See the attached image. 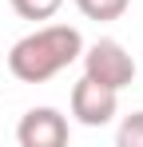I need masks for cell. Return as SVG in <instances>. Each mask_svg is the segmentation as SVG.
<instances>
[{
	"label": "cell",
	"mask_w": 143,
	"mask_h": 147,
	"mask_svg": "<svg viewBox=\"0 0 143 147\" xmlns=\"http://www.w3.org/2000/svg\"><path fill=\"white\" fill-rule=\"evenodd\" d=\"M84 52V36L72 24H44L20 36L8 52V72L20 84H48L52 76L72 68Z\"/></svg>",
	"instance_id": "6da1fadb"
},
{
	"label": "cell",
	"mask_w": 143,
	"mask_h": 147,
	"mask_svg": "<svg viewBox=\"0 0 143 147\" xmlns=\"http://www.w3.org/2000/svg\"><path fill=\"white\" fill-rule=\"evenodd\" d=\"M84 56V76H92L95 84H107V88H131V80H135V60H131V52L123 48L119 40H95L88 48L80 52Z\"/></svg>",
	"instance_id": "7a4b0ae2"
},
{
	"label": "cell",
	"mask_w": 143,
	"mask_h": 147,
	"mask_svg": "<svg viewBox=\"0 0 143 147\" xmlns=\"http://www.w3.org/2000/svg\"><path fill=\"white\" fill-rule=\"evenodd\" d=\"M119 111V92L107 84H95L92 76H84L76 88H72V115L84 123V127H103L111 123Z\"/></svg>",
	"instance_id": "3957f363"
},
{
	"label": "cell",
	"mask_w": 143,
	"mask_h": 147,
	"mask_svg": "<svg viewBox=\"0 0 143 147\" xmlns=\"http://www.w3.org/2000/svg\"><path fill=\"white\" fill-rule=\"evenodd\" d=\"M16 139H20V147H64L68 143V119L56 107H32V111H24Z\"/></svg>",
	"instance_id": "277c9868"
},
{
	"label": "cell",
	"mask_w": 143,
	"mask_h": 147,
	"mask_svg": "<svg viewBox=\"0 0 143 147\" xmlns=\"http://www.w3.org/2000/svg\"><path fill=\"white\" fill-rule=\"evenodd\" d=\"M127 4H131V0H76V8H80L88 20H95V24L119 20V16L127 12Z\"/></svg>",
	"instance_id": "5b68a950"
},
{
	"label": "cell",
	"mask_w": 143,
	"mask_h": 147,
	"mask_svg": "<svg viewBox=\"0 0 143 147\" xmlns=\"http://www.w3.org/2000/svg\"><path fill=\"white\" fill-rule=\"evenodd\" d=\"M64 8V0H12V12L20 20H52Z\"/></svg>",
	"instance_id": "8992f818"
},
{
	"label": "cell",
	"mask_w": 143,
	"mask_h": 147,
	"mask_svg": "<svg viewBox=\"0 0 143 147\" xmlns=\"http://www.w3.org/2000/svg\"><path fill=\"white\" fill-rule=\"evenodd\" d=\"M115 139H119V147H143V111H135L119 123Z\"/></svg>",
	"instance_id": "52a82bcc"
}]
</instances>
